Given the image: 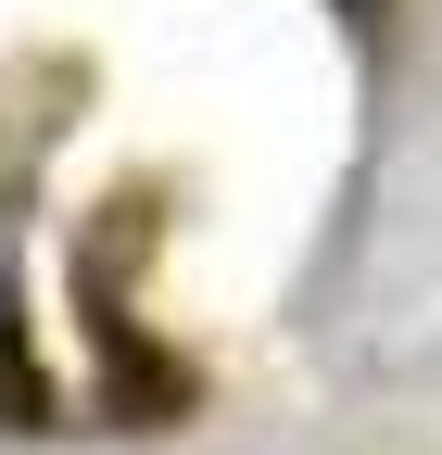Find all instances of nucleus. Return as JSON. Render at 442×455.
Returning a JSON list of instances; mask_svg holds the SVG:
<instances>
[{
    "instance_id": "nucleus-1",
    "label": "nucleus",
    "mask_w": 442,
    "mask_h": 455,
    "mask_svg": "<svg viewBox=\"0 0 442 455\" xmlns=\"http://www.w3.org/2000/svg\"><path fill=\"white\" fill-rule=\"evenodd\" d=\"M0 304H13V266H0Z\"/></svg>"
}]
</instances>
